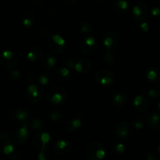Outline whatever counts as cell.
I'll list each match as a JSON object with an SVG mask.
<instances>
[{
	"label": "cell",
	"instance_id": "cell-8",
	"mask_svg": "<svg viewBox=\"0 0 160 160\" xmlns=\"http://www.w3.org/2000/svg\"><path fill=\"white\" fill-rule=\"evenodd\" d=\"M48 45L53 53L59 54L65 50L66 41L62 36L59 35V34H54L49 38Z\"/></svg>",
	"mask_w": 160,
	"mask_h": 160
},
{
	"label": "cell",
	"instance_id": "cell-2",
	"mask_svg": "<svg viewBox=\"0 0 160 160\" xmlns=\"http://www.w3.org/2000/svg\"><path fill=\"white\" fill-rule=\"evenodd\" d=\"M119 42V36L116 32H109L106 34L103 40L105 48H106V53L105 54L104 60L107 63H112L115 59L113 51L117 46Z\"/></svg>",
	"mask_w": 160,
	"mask_h": 160
},
{
	"label": "cell",
	"instance_id": "cell-38",
	"mask_svg": "<svg viewBox=\"0 0 160 160\" xmlns=\"http://www.w3.org/2000/svg\"><path fill=\"white\" fill-rule=\"evenodd\" d=\"M50 31L48 29H47V28H45V29H43L42 31V36H43L44 38H50L52 35H50Z\"/></svg>",
	"mask_w": 160,
	"mask_h": 160
},
{
	"label": "cell",
	"instance_id": "cell-26",
	"mask_svg": "<svg viewBox=\"0 0 160 160\" xmlns=\"http://www.w3.org/2000/svg\"><path fill=\"white\" fill-rule=\"evenodd\" d=\"M143 93L152 98H159L160 97V87L157 85L145 87L143 89Z\"/></svg>",
	"mask_w": 160,
	"mask_h": 160
},
{
	"label": "cell",
	"instance_id": "cell-33",
	"mask_svg": "<svg viewBox=\"0 0 160 160\" xmlns=\"http://www.w3.org/2000/svg\"><path fill=\"white\" fill-rule=\"evenodd\" d=\"M137 30L138 31L139 34H146L148 31H149V25L148 24V23L145 21H141V23H139L137 26Z\"/></svg>",
	"mask_w": 160,
	"mask_h": 160
},
{
	"label": "cell",
	"instance_id": "cell-4",
	"mask_svg": "<svg viewBox=\"0 0 160 160\" xmlns=\"http://www.w3.org/2000/svg\"><path fill=\"white\" fill-rule=\"evenodd\" d=\"M50 140H51V138H50V134L48 132L42 131V130H38L33 135V145L38 151L45 152L46 151Z\"/></svg>",
	"mask_w": 160,
	"mask_h": 160
},
{
	"label": "cell",
	"instance_id": "cell-35",
	"mask_svg": "<svg viewBox=\"0 0 160 160\" xmlns=\"http://www.w3.org/2000/svg\"><path fill=\"white\" fill-rule=\"evenodd\" d=\"M76 62H77V60H75L74 59H72V58H70V59H67V61L65 62V66L66 67H68L70 70H74Z\"/></svg>",
	"mask_w": 160,
	"mask_h": 160
},
{
	"label": "cell",
	"instance_id": "cell-12",
	"mask_svg": "<svg viewBox=\"0 0 160 160\" xmlns=\"http://www.w3.org/2000/svg\"><path fill=\"white\" fill-rule=\"evenodd\" d=\"M148 15V8L145 3H138L133 7L132 16L136 21H144Z\"/></svg>",
	"mask_w": 160,
	"mask_h": 160
},
{
	"label": "cell",
	"instance_id": "cell-19",
	"mask_svg": "<svg viewBox=\"0 0 160 160\" xmlns=\"http://www.w3.org/2000/svg\"><path fill=\"white\" fill-rule=\"evenodd\" d=\"M111 102L117 107H123L128 102V97L123 92H116L111 96Z\"/></svg>",
	"mask_w": 160,
	"mask_h": 160
},
{
	"label": "cell",
	"instance_id": "cell-29",
	"mask_svg": "<svg viewBox=\"0 0 160 160\" xmlns=\"http://www.w3.org/2000/svg\"><path fill=\"white\" fill-rule=\"evenodd\" d=\"M28 123L29 128L34 131H38L44 127V122L38 118L33 119L31 121H28Z\"/></svg>",
	"mask_w": 160,
	"mask_h": 160
},
{
	"label": "cell",
	"instance_id": "cell-32",
	"mask_svg": "<svg viewBox=\"0 0 160 160\" xmlns=\"http://www.w3.org/2000/svg\"><path fill=\"white\" fill-rule=\"evenodd\" d=\"M112 151L116 155H122L125 151V145L122 142H117L113 145Z\"/></svg>",
	"mask_w": 160,
	"mask_h": 160
},
{
	"label": "cell",
	"instance_id": "cell-41",
	"mask_svg": "<svg viewBox=\"0 0 160 160\" xmlns=\"http://www.w3.org/2000/svg\"><path fill=\"white\" fill-rule=\"evenodd\" d=\"M158 109H159V110L160 111V102H159V105H158Z\"/></svg>",
	"mask_w": 160,
	"mask_h": 160
},
{
	"label": "cell",
	"instance_id": "cell-17",
	"mask_svg": "<svg viewBox=\"0 0 160 160\" xmlns=\"http://www.w3.org/2000/svg\"><path fill=\"white\" fill-rule=\"evenodd\" d=\"M2 62L4 65L7 67H12L17 65L18 62L17 56L10 50H5L2 55Z\"/></svg>",
	"mask_w": 160,
	"mask_h": 160
},
{
	"label": "cell",
	"instance_id": "cell-34",
	"mask_svg": "<svg viewBox=\"0 0 160 160\" xmlns=\"http://www.w3.org/2000/svg\"><path fill=\"white\" fill-rule=\"evenodd\" d=\"M13 150L14 147L11 143L6 144V145H4V147H3V152H4L5 155L11 154V153L13 152Z\"/></svg>",
	"mask_w": 160,
	"mask_h": 160
},
{
	"label": "cell",
	"instance_id": "cell-31",
	"mask_svg": "<svg viewBox=\"0 0 160 160\" xmlns=\"http://www.w3.org/2000/svg\"><path fill=\"white\" fill-rule=\"evenodd\" d=\"M145 120L142 117H135L132 120V126L136 130H142L145 126Z\"/></svg>",
	"mask_w": 160,
	"mask_h": 160
},
{
	"label": "cell",
	"instance_id": "cell-14",
	"mask_svg": "<svg viewBox=\"0 0 160 160\" xmlns=\"http://www.w3.org/2000/svg\"><path fill=\"white\" fill-rule=\"evenodd\" d=\"M82 126V120L79 117H73L67 120L64 124V128L69 133L78 131Z\"/></svg>",
	"mask_w": 160,
	"mask_h": 160
},
{
	"label": "cell",
	"instance_id": "cell-3",
	"mask_svg": "<svg viewBox=\"0 0 160 160\" xmlns=\"http://www.w3.org/2000/svg\"><path fill=\"white\" fill-rule=\"evenodd\" d=\"M85 154L89 160H102L106 156V149L100 142H92L88 145Z\"/></svg>",
	"mask_w": 160,
	"mask_h": 160
},
{
	"label": "cell",
	"instance_id": "cell-7",
	"mask_svg": "<svg viewBox=\"0 0 160 160\" xmlns=\"http://www.w3.org/2000/svg\"><path fill=\"white\" fill-rule=\"evenodd\" d=\"M132 126L128 122H120L114 129V134L119 140H126L132 134Z\"/></svg>",
	"mask_w": 160,
	"mask_h": 160
},
{
	"label": "cell",
	"instance_id": "cell-30",
	"mask_svg": "<svg viewBox=\"0 0 160 160\" xmlns=\"http://www.w3.org/2000/svg\"><path fill=\"white\" fill-rule=\"evenodd\" d=\"M49 117L53 122H59L62 119V113L59 109H54L49 112Z\"/></svg>",
	"mask_w": 160,
	"mask_h": 160
},
{
	"label": "cell",
	"instance_id": "cell-15",
	"mask_svg": "<svg viewBox=\"0 0 160 160\" xmlns=\"http://www.w3.org/2000/svg\"><path fill=\"white\" fill-rule=\"evenodd\" d=\"M55 77H56V80L60 82H67L68 81H70V78H71V73L70 71V69L66 66L58 67L56 68Z\"/></svg>",
	"mask_w": 160,
	"mask_h": 160
},
{
	"label": "cell",
	"instance_id": "cell-23",
	"mask_svg": "<svg viewBox=\"0 0 160 160\" xmlns=\"http://www.w3.org/2000/svg\"><path fill=\"white\" fill-rule=\"evenodd\" d=\"M43 56V51L42 48L38 46H34L30 50L28 53V59L30 62H36L38 61Z\"/></svg>",
	"mask_w": 160,
	"mask_h": 160
},
{
	"label": "cell",
	"instance_id": "cell-13",
	"mask_svg": "<svg viewBox=\"0 0 160 160\" xmlns=\"http://www.w3.org/2000/svg\"><path fill=\"white\" fill-rule=\"evenodd\" d=\"M72 148V144L69 141L64 139L58 140L54 144V151L59 155L68 154L71 152Z\"/></svg>",
	"mask_w": 160,
	"mask_h": 160
},
{
	"label": "cell",
	"instance_id": "cell-16",
	"mask_svg": "<svg viewBox=\"0 0 160 160\" xmlns=\"http://www.w3.org/2000/svg\"><path fill=\"white\" fill-rule=\"evenodd\" d=\"M92 68V62L88 59H81L77 60L74 70L78 73L85 74L90 71Z\"/></svg>",
	"mask_w": 160,
	"mask_h": 160
},
{
	"label": "cell",
	"instance_id": "cell-11",
	"mask_svg": "<svg viewBox=\"0 0 160 160\" xmlns=\"http://www.w3.org/2000/svg\"><path fill=\"white\" fill-rule=\"evenodd\" d=\"M30 131H31V128L28 126V123H26L23 124V126L20 129L17 130L14 134L15 142L20 145L26 143L29 138Z\"/></svg>",
	"mask_w": 160,
	"mask_h": 160
},
{
	"label": "cell",
	"instance_id": "cell-43",
	"mask_svg": "<svg viewBox=\"0 0 160 160\" xmlns=\"http://www.w3.org/2000/svg\"><path fill=\"white\" fill-rule=\"evenodd\" d=\"M96 1H103V0H96Z\"/></svg>",
	"mask_w": 160,
	"mask_h": 160
},
{
	"label": "cell",
	"instance_id": "cell-25",
	"mask_svg": "<svg viewBox=\"0 0 160 160\" xmlns=\"http://www.w3.org/2000/svg\"><path fill=\"white\" fill-rule=\"evenodd\" d=\"M55 80L54 75L48 72H45L42 73L38 78V82L41 85L50 86Z\"/></svg>",
	"mask_w": 160,
	"mask_h": 160
},
{
	"label": "cell",
	"instance_id": "cell-6",
	"mask_svg": "<svg viewBox=\"0 0 160 160\" xmlns=\"http://www.w3.org/2000/svg\"><path fill=\"white\" fill-rule=\"evenodd\" d=\"M95 80L99 85L107 87L113 84L115 76L113 73L109 70H100L95 74Z\"/></svg>",
	"mask_w": 160,
	"mask_h": 160
},
{
	"label": "cell",
	"instance_id": "cell-5",
	"mask_svg": "<svg viewBox=\"0 0 160 160\" xmlns=\"http://www.w3.org/2000/svg\"><path fill=\"white\" fill-rule=\"evenodd\" d=\"M25 95L28 102L31 103H37L42 100L43 96V91L40 85L32 83L28 86Z\"/></svg>",
	"mask_w": 160,
	"mask_h": 160
},
{
	"label": "cell",
	"instance_id": "cell-36",
	"mask_svg": "<svg viewBox=\"0 0 160 160\" xmlns=\"http://www.w3.org/2000/svg\"><path fill=\"white\" fill-rule=\"evenodd\" d=\"M150 13L154 17H159V16H160V8L158 7V6H154L150 10Z\"/></svg>",
	"mask_w": 160,
	"mask_h": 160
},
{
	"label": "cell",
	"instance_id": "cell-18",
	"mask_svg": "<svg viewBox=\"0 0 160 160\" xmlns=\"http://www.w3.org/2000/svg\"><path fill=\"white\" fill-rule=\"evenodd\" d=\"M12 117L14 121L17 122V123L24 124L28 122V120L30 118V114L25 109H16L12 113Z\"/></svg>",
	"mask_w": 160,
	"mask_h": 160
},
{
	"label": "cell",
	"instance_id": "cell-24",
	"mask_svg": "<svg viewBox=\"0 0 160 160\" xmlns=\"http://www.w3.org/2000/svg\"><path fill=\"white\" fill-rule=\"evenodd\" d=\"M42 65L46 70L54 68L56 65V58L52 54L45 55L42 61Z\"/></svg>",
	"mask_w": 160,
	"mask_h": 160
},
{
	"label": "cell",
	"instance_id": "cell-39",
	"mask_svg": "<svg viewBox=\"0 0 160 160\" xmlns=\"http://www.w3.org/2000/svg\"><path fill=\"white\" fill-rule=\"evenodd\" d=\"M147 159L148 160H156L158 159V156L156 153L155 152H149L147 154Z\"/></svg>",
	"mask_w": 160,
	"mask_h": 160
},
{
	"label": "cell",
	"instance_id": "cell-21",
	"mask_svg": "<svg viewBox=\"0 0 160 160\" xmlns=\"http://www.w3.org/2000/svg\"><path fill=\"white\" fill-rule=\"evenodd\" d=\"M146 122L148 126L155 130H160V115L157 112H151L147 117Z\"/></svg>",
	"mask_w": 160,
	"mask_h": 160
},
{
	"label": "cell",
	"instance_id": "cell-37",
	"mask_svg": "<svg viewBox=\"0 0 160 160\" xmlns=\"http://www.w3.org/2000/svg\"><path fill=\"white\" fill-rule=\"evenodd\" d=\"M10 78L15 81H19L20 78V73L19 70H12L10 73Z\"/></svg>",
	"mask_w": 160,
	"mask_h": 160
},
{
	"label": "cell",
	"instance_id": "cell-22",
	"mask_svg": "<svg viewBox=\"0 0 160 160\" xmlns=\"http://www.w3.org/2000/svg\"><path fill=\"white\" fill-rule=\"evenodd\" d=\"M145 77L151 82H159L160 81V71L155 67H148L145 70Z\"/></svg>",
	"mask_w": 160,
	"mask_h": 160
},
{
	"label": "cell",
	"instance_id": "cell-42",
	"mask_svg": "<svg viewBox=\"0 0 160 160\" xmlns=\"http://www.w3.org/2000/svg\"><path fill=\"white\" fill-rule=\"evenodd\" d=\"M159 153H160V145H159Z\"/></svg>",
	"mask_w": 160,
	"mask_h": 160
},
{
	"label": "cell",
	"instance_id": "cell-27",
	"mask_svg": "<svg viewBox=\"0 0 160 160\" xmlns=\"http://www.w3.org/2000/svg\"><path fill=\"white\" fill-rule=\"evenodd\" d=\"M34 20H35V15L31 11H28L25 12L22 18V23L23 26L27 28H31L34 23Z\"/></svg>",
	"mask_w": 160,
	"mask_h": 160
},
{
	"label": "cell",
	"instance_id": "cell-9",
	"mask_svg": "<svg viewBox=\"0 0 160 160\" xmlns=\"http://www.w3.org/2000/svg\"><path fill=\"white\" fill-rule=\"evenodd\" d=\"M97 47H98V42L95 38L92 36H88L81 43V52L85 56H91L95 52Z\"/></svg>",
	"mask_w": 160,
	"mask_h": 160
},
{
	"label": "cell",
	"instance_id": "cell-20",
	"mask_svg": "<svg viewBox=\"0 0 160 160\" xmlns=\"http://www.w3.org/2000/svg\"><path fill=\"white\" fill-rule=\"evenodd\" d=\"M114 9L120 15H123L128 12L130 5L128 0H116L113 5Z\"/></svg>",
	"mask_w": 160,
	"mask_h": 160
},
{
	"label": "cell",
	"instance_id": "cell-28",
	"mask_svg": "<svg viewBox=\"0 0 160 160\" xmlns=\"http://www.w3.org/2000/svg\"><path fill=\"white\" fill-rule=\"evenodd\" d=\"M80 32L84 35H89L93 31V26L89 21H84L80 25Z\"/></svg>",
	"mask_w": 160,
	"mask_h": 160
},
{
	"label": "cell",
	"instance_id": "cell-1",
	"mask_svg": "<svg viewBox=\"0 0 160 160\" xmlns=\"http://www.w3.org/2000/svg\"><path fill=\"white\" fill-rule=\"evenodd\" d=\"M67 90L62 86L50 85L47 88L46 98L50 104L56 106H59L63 104L67 98Z\"/></svg>",
	"mask_w": 160,
	"mask_h": 160
},
{
	"label": "cell",
	"instance_id": "cell-40",
	"mask_svg": "<svg viewBox=\"0 0 160 160\" xmlns=\"http://www.w3.org/2000/svg\"><path fill=\"white\" fill-rule=\"evenodd\" d=\"M62 1L67 5H73L75 4L78 0H62Z\"/></svg>",
	"mask_w": 160,
	"mask_h": 160
},
{
	"label": "cell",
	"instance_id": "cell-10",
	"mask_svg": "<svg viewBox=\"0 0 160 160\" xmlns=\"http://www.w3.org/2000/svg\"><path fill=\"white\" fill-rule=\"evenodd\" d=\"M134 109L138 112H145L149 108V100L145 94H139L136 95L133 101Z\"/></svg>",
	"mask_w": 160,
	"mask_h": 160
}]
</instances>
